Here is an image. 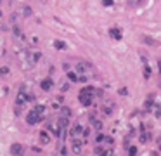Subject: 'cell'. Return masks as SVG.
Segmentation results:
<instances>
[{"mask_svg": "<svg viewBox=\"0 0 161 156\" xmlns=\"http://www.w3.org/2000/svg\"><path fill=\"white\" fill-rule=\"evenodd\" d=\"M31 111H35V113H38V115H45V111H47V108H45L43 104H35Z\"/></svg>", "mask_w": 161, "mask_h": 156, "instance_id": "2e32d148", "label": "cell"}, {"mask_svg": "<svg viewBox=\"0 0 161 156\" xmlns=\"http://www.w3.org/2000/svg\"><path fill=\"white\" fill-rule=\"evenodd\" d=\"M90 123H92L94 130H97V132H101V130H102V122H101V120H94V122H90Z\"/></svg>", "mask_w": 161, "mask_h": 156, "instance_id": "ffe728a7", "label": "cell"}, {"mask_svg": "<svg viewBox=\"0 0 161 156\" xmlns=\"http://www.w3.org/2000/svg\"><path fill=\"white\" fill-rule=\"evenodd\" d=\"M52 85H54V82H52L50 76H49V78H43V80L40 82V87H42V90H45V92H49V90L52 89Z\"/></svg>", "mask_w": 161, "mask_h": 156, "instance_id": "30bf717a", "label": "cell"}, {"mask_svg": "<svg viewBox=\"0 0 161 156\" xmlns=\"http://www.w3.org/2000/svg\"><path fill=\"white\" fill-rule=\"evenodd\" d=\"M71 115H73V113H71V108H68V106H61V108H59V116H62V118H68V120H69V118H71Z\"/></svg>", "mask_w": 161, "mask_h": 156, "instance_id": "8fae6325", "label": "cell"}, {"mask_svg": "<svg viewBox=\"0 0 161 156\" xmlns=\"http://www.w3.org/2000/svg\"><path fill=\"white\" fill-rule=\"evenodd\" d=\"M40 2H42V3H45V2H47V0H40Z\"/></svg>", "mask_w": 161, "mask_h": 156, "instance_id": "836d02e7", "label": "cell"}, {"mask_svg": "<svg viewBox=\"0 0 161 156\" xmlns=\"http://www.w3.org/2000/svg\"><path fill=\"white\" fill-rule=\"evenodd\" d=\"M45 120V115H38V113H35V111H29L28 115H26V123L28 125H38L40 122H43Z\"/></svg>", "mask_w": 161, "mask_h": 156, "instance_id": "7a4b0ae2", "label": "cell"}, {"mask_svg": "<svg viewBox=\"0 0 161 156\" xmlns=\"http://www.w3.org/2000/svg\"><path fill=\"white\" fill-rule=\"evenodd\" d=\"M88 135H90V129H83V134H82V137H83V139H87Z\"/></svg>", "mask_w": 161, "mask_h": 156, "instance_id": "1f68e13d", "label": "cell"}, {"mask_svg": "<svg viewBox=\"0 0 161 156\" xmlns=\"http://www.w3.org/2000/svg\"><path fill=\"white\" fill-rule=\"evenodd\" d=\"M109 36H111L113 40H116V42H120V40L123 38V35H121V30H120L118 26H113V28H109Z\"/></svg>", "mask_w": 161, "mask_h": 156, "instance_id": "ba28073f", "label": "cell"}, {"mask_svg": "<svg viewBox=\"0 0 161 156\" xmlns=\"http://www.w3.org/2000/svg\"><path fill=\"white\" fill-rule=\"evenodd\" d=\"M118 94H120V96H128V90H127L125 87H121V89L118 90Z\"/></svg>", "mask_w": 161, "mask_h": 156, "instance_id": "4dcf8cb0", "label": "cell"}, {"mask_svg": "<svg viewBox=\"0 0 161 156\" xmlns=\"http://www.w3.org/2000/svg\"><path fill=\"white\" fill-rule=\"evenodd\" d=\"M10 155L12 156H24V146L19 142H14L10 146Z\"/></svg>", "mask_w": 161, "mask_h": 156, "instance_id": "5b68a950", "label": "cell"}, {"mask_svg": "<svg viewBox=\"0 0 161 156\" xmlns=\"http://www.w3.org/2000/svg\"><path fill=\"white\" fill-rule=\"evenodd\" d=\"M82 134H83V127L80 123H75L69 129V139H82Z\"/></svg>", "mask_w": 161, "mask_h": 156, "instance_id": "277c9868", "label": "cell"}, {"mask_svg": "<svg viewBox=\"0 0 161 156\" xmlns=\"http://www.w3.org/2000/svg\"><path fill=\"white\" fill-rule=\"evenodd\" d=\"M114 108H116L114 101H111V99H102V108H101V111H102L104 116H111L113 111H114Z\"/></svg>", "mask_w": 161, "mask_h": 156, "instance_id": "6da1fadb", "label": "cell"}, {"mask_svg": "<svg viewBox=\"0 0 161 156\" xmlns=\"http://www.w3.org/2000/svg\"><path fill=\"white\" fill-rule=\"evenodd\" d=\"M33 14V10H31V7H28V5H23V16H26V17H29Z\"/></svg>", "mask_w": 161, "mask_h": 156, "instance_id": "7402d4cb", "label": "cell"}, {"mask_svg": "<svg viewBox=\"0 0 161 156\" xmlns=\"http://www.w3.org/2000/svg\"><path fill=\"white\" fill-rule=\"evenodd\" d=\"M82 146H83V141L82 139H71V151L75 155H80L82 153Z\"/></svg>", "mask_w": 161, "mask_h": 156, "instance_id": "52a82bcc", "label": "cell"}, {"mask_svg": "<svg viewBox=\"0 0 161 156\" xmlns=\"http://www.w3.org/2000/svg\"><path fill=\"white\" fill-rule=\"evenodd\" d=\"M2 16H3V14H2V10H0V17H2Z\"/></svg>", "mask_w": 161, "mask_h": 156, "instance_id": "e575fe53", "label": "cell"}, {"mask_svg": "<svg viewBox=\"0 0 161 156\" xmlns=\"http://www.w3.org/2000/svg\"><path fill=\"white\" fill-rule=\"evenodd\" d=\"M104 137H106V135L99 132V134L95 135V139H94V141H95V144H102V142H104Z\"/></svg>", "mask_w": 161, "mask_h": 156, "instance_id": "603a6c76", "label": "cell"}, {"mask_svg": "<svg viewBox=\"0 0 161 156\" xmlns=\"http://www.w3.org/2000/svg\"><path fill=\"white\" fill-rule=\"evenodd\" d=\"M54 47H55V49H59V50H64L68 45H66L62 40H54Z\"/></svg>", "mask_w": 161, "mask_h": 156, "instance_id": "ac0fdd59", "label": "cell"}, {"mask_svg": "<svg viewBox=\"0 0 161 156\" xmlns=\"http://www.w3.org/2000/svg\"><path fill=\"white\" fill-rule=\"evenodd\" d=\"M12 31H14V36H16V38H21V40H24V35H23V31H21L19 24H14V26H12Z\"/></svg>", "mask_w": 161, "mask_h": 156, "instance_id": "9a60e30c", "label": "cell"}, {"mask_svg": "<svg viewBox=\"0 0 161 156\" xmlns=\"http://www.w3.org/2000/svg\"><path fill=\"white\" fill-rule=\"evenodd\" d=\"M158 146H160V149H161V137L158 139Z\"/></svg>", "mask_w": 161, "mask_h": 156, "instance_id": "d6a6232c", "label": "cell"}, {"mask_svg": "<svg viewBox=\"0 0 161 156\" xmlns=\"http://www.w3.org/2000/svg\"><path fill=\"white\" fill-rule=\"evenodd\" d=\"M78 101H80V104H82V106L88 108V106H92L94 97H92V96H85V94H78Z\"/></svg>", "mask_w": 161, "mask_h": 156, "instance_id": "8992f818", "label": "cell"}, {"mask_svg": "<svg viewBox=\"0 0 161 156\" xmlns=\"http://www.w3.org/2000/svg\"><path fill=\"white\" fill-rule=\"evenodd\" d=\"M104 142H106V146H113L114 139H113V137H109V135H106V137H104Z\"/></svg>", "mask_w": 161, "mask_h": 156, "instance_id": "4316f807", "label": "cell"}, {"mask_svg": "<svg viewBox=\"0 0 161 156\" xmlns=\"http://www.w3.org/2000/svg\"><path fill=\"white\" fill-rule=\"evenodd\" d=\"M160 69H161V61H160Z\"/></svg>", "mask_w": 161, "mask_h": 156, "instance_id": "d590c367", "label": "cell"}, {"mask_svg": "<svg viewBox=\"0 0 161 156\" xmlns=\"http://www.w3.org/2000/svg\"><path fill=\"white\" fill-rule=\"evenodd\" d=\"M94 92H95V87H92V85H85L82 90H80V94H85V96H92L94 97Z\"/></svg>", "mask_w": 161, "mask_h": 156, "instance_id": "4fadbf2b", "label": "cell"}, {"mask_svg": "<svg viewBox=\"0 0 161 156\" xmlns=\"http://www.w3.org/2000/svg\"><path fill=\"white\" fill-rule=\"evenodd\" d=\"M144 42H146L147 45H154V43H156V42H154L153 38H149V36H144Z\"/></svg>", "mask_w": 161, "mask_h": 156, "instance_id": "f1b7e54d", "label": "cell"}, {"mask_svg": "<svg viewBox=\"0 0 161 156\" xmlns=\"http://www.w3.org/2000/svg\"><path fill=\"white\" fill-rule=\"evenodd\" d=\"M38 137H40V144H49L50 142V134L47 130H42Z\"/></svg>", "mask_w": 161, "mask_h": 156, "instance_id": "7c38bea8", "label": "cell"}, {"mask_svg": "<svg viewBox=\"0 0 161 156\" xmlns=\"http://www.w3.org/2000/svg\"><path fill=\"white\" fill-rule=\"evenodd\" d=\"M9 75V68L7 66H2L0 68V76H7Z\"/></svg>", "mask_w": 161, "mask_h": 156, "instance_id": "484cf974", "label": "cell"}, {"mask_svg": "<svg viewBox=\"0 0 161 156\" xmlns=\"http://www.w3.org/2000/svg\"><path fill=\"white\" fill-rule=\"evenodd\" d=\"M73 69H75V73L78 75H85V73H88V69H92V66L87 63V61H76L75 63V66H73Z\"/></svg>", "mask_w": 161, "mask_h": 156, "instance_id": "3957f363", "label": "cell"}, {"mask_svg": "<svg viewBox=\"0 0 161 156\" xmlns=\"http://www.w3.org/2000/svg\"><path fill=\"white\" fill-rule=\"evenodd\" d=\"M149 139H151V132H149V130H142V134L139 135V141H140L142 144H146Z\"/></svg>", "mask_w": 161, "mask_h": 156, "instance_id": "5bb4252c", "label": "cell"}, {"mask_svg": "<svg viewBox=\"0 0 161 156\" xmlns=\"http://www.w3.org/2000/svg\"><path fill=\"white\" fill-rule=\"evenodd\" d=\"M137 153H139V151H137L135 146H130V148H128V156H137Z\"/></svg>", "mask_w": 161, "mask_h": 156, "instance_id": "d4e9b609", "label": "cell"}, {"mask_svg": "<svg viewBox=\"0 0 161 156\" xmlns=\"http://www.w3.org/2000/svg\"><path fill=\"white\" fill-rule=\"evenodd\" d=\"M149 76H151V66H149L147 61H146V63H144V78L149 80Z\"/></svg>", "mask_w": 161, "mask_h": 156, "instance_id": "d6986e66", "label": "cell"}, {"mask_svg": "<svg viewBox=\"0 0 161 156\" xmlns=\"http://www.w3.org/2000/svg\"><path fill=\"white\" fill-rule=\"evenodd\" d=\"M153 111H154V116H156V118H160V116H161V108L158 106V104H154Z\"/></svg>", "mask_w": 161, "mask_h": 156, "instance_id": "cb8c5ba5", "label": "cell"}, {"mask_svg": "<svg viewBox=\"0 0 161 156\" xmlns=\"http://www.w3.org/2000/svg\"><path fill=\"white\" fill-rule=\"evenodd\" d=\"M123 148H125V149H128V148H130V135H128V137H125V141H123Z\"/></svg>", "mask_w": 161, "mask_h": 156, "instance_id": "83f0119b", "label": "cell"}, {"mask_svg": "<svg viewBox=\"0 0 161 156\" xmlns=\"http://www.w3.org/2000/svg\"><path fill=\"white\" fill-rule=\"evenodd\" d=\"M113 3H114V0H102V5L104 7H111Z\"/></svg>", "mask_w": 161, "mask_h": 156, "instance_id": "f546056e", "label": "cell"}, {"mask_svg": "<svg viewBox=\"0 0 161 156\" xmlns=\"http://www.w3.org/2000/svg\"><path fill=\"white\" fill-rule=\"evenodd\" d=\"M0 2H2V0H0Z\"/></svg>", "mask_w": 161, "mask_h": 156, "instance_id": "8d00e7d4", "label": "cell"}, {"mask_svg": "<svg viewBox=\"0 0 161 156\" xmlns=\"http://www.w3.org/2000/svg\"><path fill=\"white\" fill-rule=\"evenodd\" d=\"M66 76H68V80H69V82H75V83L78 82V75H76L75 71H71V69H69V71H66Z\"/></svg>", "mask_w": 161, "mask_h": 156, "instance_id": "e0dca14e", "label": "cell"}, {"mask_svg": "<svg viewBox=\"0 0 161 156\" xmlns=\"http://www.w3.org/2000/svg\"><path fill=\"white\" fill-rule=\"evenodd\" d=\"M146 0H127V3L130 5V7H139V5H142Z\"/></svg>", "mask_w": 161, "mask_h": 156, "instance_id": "44dd1931", "label": "cell"}, {"mask_svg": "<svg viewBox=\"0 0 161 156\" xmlns=\"http://www.w3.org/2000/svg\"><path fill=\"white\" fill-rule=\"evenodd\" d=\"M154 97H156L154 94H149V96H147V99H146V104H144V111H146V113H149V111L154 108Z\"/></svg>", "mask_w": 161, "mask_h": 156, "instance_id": "9c48e42d", "label": "cell"}]
</instances>
